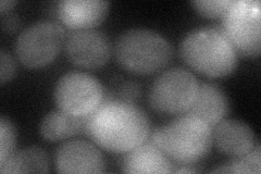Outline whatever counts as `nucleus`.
I'll list each match as a JSON object with an SVG mask.
<instances>
[{"label": "nucleus", "mask_w": 261, "mask_h": 174, "mask_svg": "<svg viewBox=\"0 0 261 174\" xmlns=\"http://www.w3.org/2000/svg\"><path fill=\"white\" fill-rule=\"evenodd\" d=\"M85 134L106 151L123 154L147 140L150 124L146 113L134 103L106 97L88 115Z\"/></svg>", "instance_id": "1"}, {"label": "nucleus", "mask_w": 261, "mask_h": 174, "mask_svg": "<svg viewBox=\"0 0 261 174\" xmlns=\"http://www.w3.org/2000/svg\"><path fill=\"white\" fill-rule=\"evenodd\" d=\"M186 64L207 77L220 78L232 73L238 65L239 54L220 28L193 30L179 46Z\"/></svg>", "instance_id": "2"}, {"label": "nucleus", "mask_w": 261, "mask_h": 174, "mask_svg": "<svg viewBox=\"0 0 261 174\" xmlns=\"http://www.w3.org/2000/svg\"><path fill=\"white\" fill-rule=\"evenodd\" d=\"M148 137L170 159L191 164L200 161L209 153L212 129L200 118L184 113L154 130Z\"/></svg>", "instance_id": "3"}, {"label": "nucleus", "mask_w": 261, "mask_h": 174, "mask_svg": "<svg viewBox=\"0 0 261 174\" xmlns=\"http://www.w3.org/2000/svg\"><path fill=\"white\" fill-rule=\"evenodd\" d=\"M113 53L123 69L136 74H152L167 67L172 58V47L157 32L130 29L117 38Z\"/></svg>", "instance_id": "4"}, {"label": "nucleus", "mask_w": 261, "mask_h": 174, "mask_svg": "<svg viewBox=\"0 0 261 174\" xmlns=\"http://www.w3.org/2000/svg\"><path fill=\"white\" fill-rule=\"evenodd\" d=\"M65 37V31L59 23L50 20L34 22L16 38L15 56L28 68L45 67L58 56Z\"/></svg>", "instance_id": "5"}, {"label": "nucleus", "mask_w": 261, "mask_h": 174, "mask_svg": "<svg viewBox=\"0 0 261 174\" xmlns=\"http://www.w3.org/2000/svg\"><path fill=\"white\" fill-rule=\"evenodd\" d=\"M199 83L194 74L182 68L167 70L153 81L149 104L160 113L177 115L190 110L198 94Z\"/></svg>", "instance_id": "6"}, {"label": "nucleus", "mask_w": 261, "mask_h": 174, "mask_svg": "<svg viewBox=\"0 0 261 174\" xmlns=\"http://www.w3.org/2000/svg\"><path fill=\"white\" fill-rule=\"evenodd\" d=\"M105 90L95 77L80 71L62 76L55 86L58 109L74 117H88L105 101Z\"/></svg>", "instance_id": "7"}, {"label": "nucleus", "mask_w": 261, "mask_h": 174, "mask_svg": "<svg viewBox=\"0 0 261 174\" xmlns=\"http://www.w3.org/2000/svg\"><path fill=\"white\" fill-rule=\"evenodd\" d=\"M221 30L238 54L260 55V3L258 0H235L222 16Z\"/></svg>", "instance_id": "8"}, {"label": "nucleus", "mask_w": 261, "mask_h": 174, "mask_svg": "<svg viewBox=\"0 0 261 174\" xmlns=\"http://www.w3.org/2000/svg\"><path fill=\"white\" fill-rule=\"evenodd\" d=\"M64 52L68 59L77 67L97 69L108 62L112 47L101 31L84 29L72 31L65 37Z\"/></svg>", "instance_id": "9"}, {"label": "nucleus", "mask_w": 261, "mask_h": 174, "mask_svg": "<svg viewBox=\"0 0 261 174\" xmlns=\"http://www.w3.org/2000/svg\"><path fill=\"white\" fill-rule=\"evenodd\" d=\"M56 169L60 173H101L105 161L92 143L82 139L62 144L55 156Z\"/></svg>", "instance_id": "10"}, {"label": "nucleus", "mask_w": 261, "mask_h": 174, "mask_svg": "<svg viewBox=\"0 0 261 174\" xmlns=\"http://www.w3.org/2000/svg\"><path fill=\"white\" fill-rule=\"evenodd\" d=\"M109 3L102 0H62L58 3L57 14L72 31L94 29L107 15Z\"/></svg>", "instance_id": "11"}, {"label": "nucleus", "mask_w": 261, "mask_h": 174, "mask_svg": "<svg viewBox=\"0 0 261 174\" xmlns=\"http://www.w3.org/2000/svg\"><path fill=\"white\" fill-rule=\"evenodd\" d=\"M212 143L219 152L231 157H241L255 147L254 131L243 121L222 120L212 131Z\"/></svg>", "instance_id": "12"}, {"label": "nucleus", "mask_w": 261, "mask_h": 174, "mask_svg": "<svg viewBox=\"0 0 261 174\" xmlns=\"http://www.w3.org/2000/svg\"><path fill=\"white\" fill-rule=\"evenodd\" d=\"M230 109L228 99L223 90L212 83L199 84L198 94L187 114L195 115L214 129L224 120Z\"/></svg>", "instance_id": "13"}, {"label": "nucleus", "mask_w": 261, "mask_h": 174, "mask_svg": "<svg viewBox=\"0 0 261 174\" xmlns=\"http://www.w3.org/2000/svg\"><path fill=\"white\" fill-rule=\"evenodd\" d=\"M122 171L125 173H171L172 163L169 157L150 140L129 151L122 163Z\"/></svg>", "instance_id": "14"}, {"label": "nucleus", "mask_w": 261, "mask_h": 174, "mask_svg": "<svg viewBox=\"0 0 261 174\" xmlns=\"http://www.w3.org/2000/svg\"><path fill=\"white\" fill-rule=\"evenodd\" d=\"M88 117H74L58 109L47 113L39 124V133L49 142H58L86 132Z\"/></svg>", "instance_id": "15"}, {"label": "nucleus", "mask_w": 261, "mask_h": 174, "mask_svg": "<svg viewBox=\"0 0 261 174\" xmlns=\"http://www.w3.org/2000/svg\"><path fill=\"white\" fill-rule=\"evenodd\" d=\"M2 173H47L49 158L38 146H31L13 153L5 162L0 163Z\"/></svg>", "instance_id": "16"}, {"label": "nucleus", "mask_w": 261, "mask_h": 174, "mask_svg": "<svg viewBox=\"0 0 261 174\" xmlns=\"http://www.w3.org/2000/svg\"><path fill=\"white\" fill-rule=\"evenodd\" d=\"M260 145L257 143L255 147L246 155L236 157L234 160L221 165L211 172L214 173H256L261 171L260 161Z\"/></svg>", "instance_id": "17"}, {"label": "nucleus", "mask_w": 261, "mask_h": 174, "mask_svg": "<svg viewBox=\"0 0 261 174\" xmlns=\"http://www.w3.org/2000/svg\"><path fill=\"white\" fill-rule=\"evenodd\" d=\"M15 131L9 119H0V163L5 162L14 152Z\"/></svg>", "instance_id": "18"}, {"label": "nucleus", "mask_w": 261, "mask_h": 174, "mask_svg": "<svg viewBox=\"0 0 261 174\" xmlns=\"http://www.w3.org/2000/svg\"><path fill=\"white\" fill-rule=\"evenodd\" d=\"M233 3V0H195L193 6L200 14L207 18H219L223 16Z\"/></svg>", "instance_id": "19"}, {"label": "nucleus", "mask_w": 261, "mask_h": 174, "mask_svg": "<svg viewBox=\"0 0 261 174\" xmlns=\"http://www.w3.org/2000/svg\"><path fill=\"white\" fill-rule=\"evenodd\" d=\"M0 59H2V74H0V81L2 84L10 81L15 73V62L9 53L5 49L0 52Z\"/></svg>", "instance_id": "20"}, {"label": "nucleus", "mask_w": 261, "mask_h": 174, "mask_svg": "<svg viewBox=\"0 0 261 174\" xmlns=\"http://www.w3.org/2000/svg\"><path fill=\"white\" fill-rule=\"evenodd\" d=\"M120 95L121 99L133 103V101H135V99H137L141 95L140 85L136 84L134 82H127L121 87Z\"/></svg>", "instance_id": "21"}, {"label": "nucleus", "mask_w": 261, "mask_h": 174, "mask_svg": "<svg viewBox=\"0 0 261 174\" xmlns=\"http://www.w3.org/2000/svg\"><path fill=\"white\" fill-rule=\"evenodd\" d=\"M3 15L2 24H3V30L6 32H13L20 27V18L19 15L12 12H7Z\"/></svg>", "instance_id": "22"}, {"label": "nucleus", "mask_w": 261, "mask_h": 174, "mask_svg": "<svg viewBox=\"0 0 261 174\" xmlns=\"http://www.w3.org/2000/svg\"><path fill=\"white\" fill-rule=\"evenodd\" d=\"M14 5L15 2H13V0H2V2H0V12H2V14L10 12Z\"/></svg>", "instance_id": "23"}, {"label": "nucleus", "mask_w": 261, "mask_h": 174, "mask_svg": "<svg viewBox=\"0 0 261 174\" xmlns=\"http://www.w3.org/2000/svg\"><path fill=\"white\" fill-rule=\"evenodd\" d=\"M173 172H176V173H193V172H198V170L192 169V168H178V169H173Z\"/></svg>", "instance_id": "24"}]
</instances>
